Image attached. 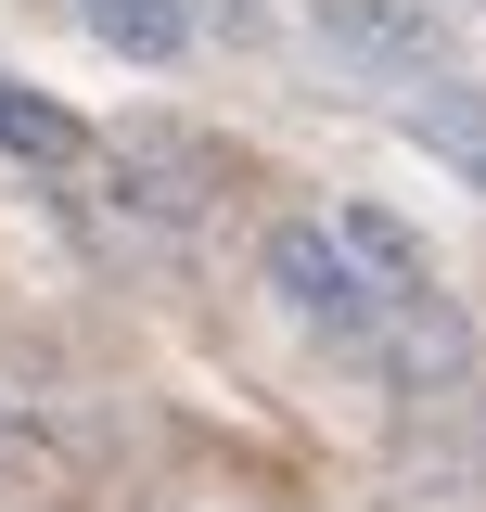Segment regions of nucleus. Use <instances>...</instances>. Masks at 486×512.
Segmentation results:
<instances>
[{"label": "nucleus", "instance_id": "20e7f679", "mask_svg": "<svg viewBox=\"0 0 486 512\" xmlns=\"http://www.w3.org/2000/svg\"><path fill=\"white\" fill-rule=\"evenodd\" d=\"M371 372L397 384V397H435V384L474 372V320L448 308V295H410V308H384V333H371Z\"/></svg>", "mask_w": 486, "mask_h": 512}, {"label": "nucleus", "instance_id": "423d86ee", "mask_svg": "<svg viewBox=\"0 0 486 512\" xmlns=\"http://www.w3.org/2000/svg\"><path fill=\"white\" fill-rule=\"evenodd\" d=\"M0 154L39 167V180H90V167H103V141L64 116L52 90H26V77H0Z\"/></svg>", "mask_w": 486, "mask_h": 512}, {"label": "nucleus", "instance_id": "6e6552de", "mask_svg": "<svg viewBox=\"0 0 486 512\" xmlns=\"http://www.w3.org/2000/svg\"><path fill=\"white\" fill-rule=\"evenodd\" d=\"M77 26L116 64H180L192 52V0H77Z\"/></svg>", "mask_w": 486, "mask_h": 512}, {"label": "nucleus", "instance_id": "f257e3e1", "mask_svg": "<svg viewBox=\"0 0 486 512\" xmlns=\"http://www.w3.org/2000/svg\"><path fill=\"white\" fill-rule=\"evenodd\" d=\"M256 269H269V295H282V308H295L307 333H333L346 359H371V333H384V295H371L359 269H346V244H333L320 218H282Z\"/></svg>", "mask_w": 486, "mask_h": 512}, {"label": "nucleus", "instance_id": "1a4fd4ad", "mask_svg": "<svg viewBox=\"0 0 486 512\" xmlns=\"http://www.w3.org/2000/svg\"><path fill=\"white\" fill-rule=\"evenodd\" d=\"M26 487H52V436H39L26 397L0 384V500H26Z\"/></svg>", "mask_w": 486, "mask_h": 512}, {"label": "nucleus", "instance_id": "0eeeda50", "mask_svg": "<svg viewBox=\"0 0 486 512\" xmlns=\"http://www.w3.org/2000/svg\"><path fill=\"white\" fill-rule=\"evenodd\" d=\"M410 141H423L448 180L486 192V77H423L410 90Z\"/></svg>", "mask_w": 486, "mask_h": 512}, {"label": "nucleus", "instance_id": "7ed1b4c3", "mask_svg": "<svg viewBox=\"0 0 486 512\" xmlns=\"http://www.w3.org/2000/svg\"><path fill=\"white\" fill-rule=\"evenodd\" d=\"M320 52L333 64H359V77H448V13L435 0H333L320 13Z\"/></svg>", "mask_w": 486, "mask_h": 512}, {"label": "nucleus", "instance_id": "f03ea898", "mask_svg": "<svg viewBox=\"0 0 486 512\" xmlns=\"http://www.w3.org/2000/svg\"><path fill=\"white\" fill-rule=\"evenodd\" d=\"M116 218H141L154 244H192V231L218 218V167L192 154L180 128H128V154H116Z\"/></svg>", "mask_w": 486, "mask_h": 512}, {"label": "nucleus", "instance_id": "39448f33", "mask_svg": "<svg viewBox=\"0 0 486 512\" xmlns=\"http://www.w3.org/2000/svg\"><path fill=\"white\" fill-rule=\"evenodd\" d=\"M320 231L346 244V269H359V282L384 295V308H410V295H435V256H423V231H410L397 205H333Z\"/></svg>", "mask_w": 486, "mask_h": 512}]
</instances>
